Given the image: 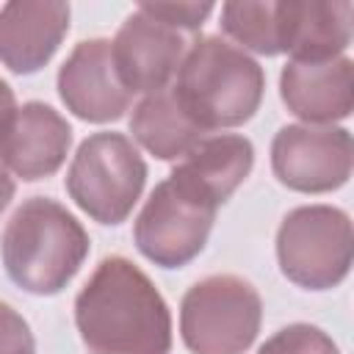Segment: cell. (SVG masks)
I'll use <instances>...</instances> for the list:
<instances>
[{"label":"cell","instance_id":"17","mask_svg":"<svg viewBox=\"0 0 354 354\" xmlns=\"http://www.w3.org/2000/svg\"><path fill=\"white\" fill-rule=\"evenodd\" d=\"M274 8H277V3H227L221 8L224 30L246 47L274 55V53H279Z\"/></svg>","mask_w":354,"mask_h":354},{"label":"cell","instance_id":"4","mask_svg":"<svg viewBox=\"0 0 354 354\" xmlns=\"http://www.w3.org/2000/svg\"><path fill=\"white\" fill-rule=\"evenodd\" d=\"M147 166L122 133L88 136L66 174L72 199L97 221L119 224L144 188Z\"/></svg>","mask_w":354,"mask_h":354},{"label":"cell","instance_id":"10","mask_svg":"<svg viewBox=\"0 0 354 354\" xmlns=\"http://www.w3.org/2000/svg\"><path fill=\"white\" fill-rule=\"evenodd\" d=\"M58 91L69 111L88 122L119 119L130 102V91L122 86L113 66L111 41L105 39L80 41L72 50L58 72Z\"/></svg>","mask_w":354,"mask_h":354},{"label":"cell","instance_id":"8","mask_svg":"<svg viewBox=\"0 0 354 354\" xmlns=\"http://www.w3.org/2000/svg\"><path fill=\"white\" fill-rule=\"evenodd\" d=\"M277 177L296 191H329L351 171V138L337 127H282L271 149Z\"/></svg>","mask_w":354,"mask_h":354},{"label":"cell","instance_id":"9","mask_svg":"<svg viewBox=\"0 0 354 354\" xmlns=\"http://www.w3.org/2000/svg\"><path fill=\"white\" fill-rule=\"evenodd\" d=\"M183 50V33L141 6L124 19L116 39L111 41L113 66L127 91H160L166 80L180 69Z\"/></svg>","mask_w":354,"mask_h":354},{"label":"cell","instance_id":"5","mask_svg":"<svg viewBox=\"0 0 354 354\" xmlns=\"http://www.w3.org/2000/svg\"><path fill=\"white\" fill-rule=\"evenodd\" d=\"M180 326L196 354H241L257 335L260 296L238 277H207L185 293Z\"/></svg>","mask_w":354,"mask_h":354},{"label":"cell","instance_id":"3","mask_svg":"<svg viewBox=\"0 0 354 354\" xmlns=\"http://www.w3.org/2000/svg\"><path fill=\"white\" fill-rule=\"evenodd\" d=\"M171 94L205 133L213 127H232L257 111L263 72L235 44L207 36L183 58Z\"/></svg>","mask_w":354,"mask_h":354},{"label":"cell","instance_id":"15","mask_svg":"<svg viewBox=\"0 0 354 354\" xmlns=\"http://www.w3.org/2000/svg\"><path fill=\"white\" fill-rule=\"evenodd\" d=\"M252 169V144L241 136L202 138L185 160L171 171L183 185L213 202L216 207L241 185Z\"/></svg>","mask_w":354,"mask_h":354},{"label":"cell","instance_id":"2","mask_svg":"<svg viewBox=\"0 0 354 354\" xmlns=\"http://www.w3.org/2000/svg\"><path fill=\"white\" fill-rule=\"evenodd\" d=\"M88 238L77 218L53 199L33 196L6 224L3 263L30 293H58L80 268Z\"/></svg>","mask_w":354,"mask_h":354},{"label":"cell","instance_id":"14","mask_svg":"<svg viewBox=\"0 0 354 354\" xmlns=\"http://www.w3.org/2000/svg\"><path fill=\"white\" fill-rule=\"evenodd\" d=\"M285 105L307 122L348 116L354 105V66L348 58L290 61L282 72Z\"/></svg>","mask_w":354,"mask_h":354},{"label":"cell","instance_id":"12","mask_svg":"<svg viewBox=\"0 0 354 354\" xmlns=\"http://www.w3.org/2000/svg\"><path fill=\"white\" fill-rule=\"evenodd\" d=\"M72 130L50 105L28 102L11 113L0 133V158L22 180L53 174L69 147Z\"/></svg>","mask_w":354,"mask_h":354},{"label":"cell","instance_id":"11","mask_svg":"<svg viewBox=\"0 0 354 354\" xmlns=\"http://www.w3.org/2000/svg\"><path fill=\"white\" fill-rule=\"evenodd\" d=\"M348 0H288L277 3V41L293 61H329L351 39Z\"/></svg>","mask_w":354,"mask_h":354},{"label":"cell","instance_id":"1","mask_svg":"<svg viewBox=\"0 0 354 354\" xmlns=\"http://www.w3.org/2000/svg\"><path fill=\"white\" fill-rule=\"evenodd\" d=\"M75 318L91 354H166L171 346L166 301L124 257L97 266L75 301Z\"/></svg>","mask_w":354,"mask_h":354},{"label":"cell","instance_id":"20","mask_svg":"<svg viewBox=\"0 0 354 354\" xmlns=\"http://www.w3.org/2000/svg\"><path fill=\"white\" fill-rule=\"evenodd\" d=\"M0 354H33V335L22 315L0 301Z\"/></svg>","mask_w":354,"mask_h":354},{"label":"cell","instance_id":"7","mask_svg":"<svg viewBox=\"0 0 354 354\" xmlns=\"http://www.w3.org/2000/svg\"><path fill=\"white\" fill-rule=\"evenodd\" d=\"M213 216V202L169 174L152 191L136 221V243L158 266H183L202 252Z\"/></svg>","mask_w":354,"mask_h":354},{"label":"cell","instance_id":"22","mask_svg":"<svg viewBox=\"0 0 354 354\" xmlns=\"http://www.w3.org/2000/svg\"><path fill=\"white\" fill-rule=\"evenodd\" d=\"M11 194H14V183H11V177H8V171L0 166V210L8 205V199H11Z\"/></svg>","mask_w":354,"mask_h":354},{"label":"cell","instance_id":"19","mask_svg":"<svg viewBox=\"0 0 354 354\" xmlns=\"http://www.w3.org/2000/svg\"><path fill=\"white\" fill-rule=\"evenodd\" d=\"M144 11H149L152 17H158L160 22L183 30V28H199L202 19L213 11L210 3H144Z\"/></svg>","mask_w":354,"mask_h":354},{"label":"cell","instance_id":"6","mask_svg":"<svg viewBox=\"0 0 354 354\" xmlns=\"http://www.w3.org/2000/svg\"><path fill=\"white\" fill-rule=\"evenodd\" d=\"M282 271L304 288H329L340 282L351 266V224L348 216L313 205L293 210L277 238Z\"/></svg>","mask_w":354,"mask_h":354},{"label":"cell","instance_id":"21","mask_svg":"<svg viewBox=\"0 0 354 354\" xmlns=\"http://www.w3.org/2000/svg\"><path fill=\"white\" fill-rule=\"evenodd\" d=\"M11 113H14V94H11V88L0 80V133H3V127L8 124Z\"/></svg>","mask_w":354,"mask_h":354},{"label":"cell","instance_id":"18","mask_svg":"<svg viewBox=\"0 0 354 354\" xmlns=\"http://www.w3.org/2000/svg\"><path fill=\"white\" fill-rule=\"evenodd\" d=\"M257 354H337V348L321 329L296 324L277 332Z\"/></svg>","mask_w":354,"mask_h":354},{"label":"cell","instance_id":"16","mask_svg":"<svg viewBox=\"0 0 354 354\" xmlns=\"http://www.w3.org/2000/svg\"><path fill=\"white\" fill-rule=\"evenodd\" d=\"M133 136L155 155V158H177L191 152L202 138L205 130L188 119V113L180 108L171 91L160 88L149 94L130 119Z\"/></svg>","mask_w":354,"mask_h":354},{"label":"cell","instance_id":"13","mask_svg":"<svg viewBox=\"0 0 354 354\" xmlns=\"http://www.w3.org/2000/svg\"><path fill=\"white\" fill-rule=\"evenodd\" d=\"M69 28V6L50 0H14L0 11V61L14 72L39 69Z\"/></svg>","mask_w":354,"mask_h":354}]
</instances>
